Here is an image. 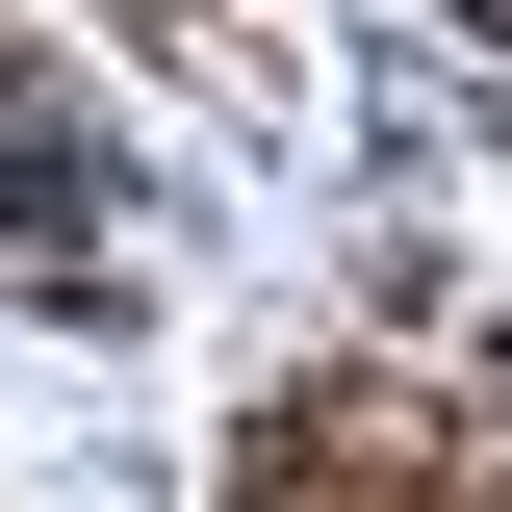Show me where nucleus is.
Masks as SVG:
<instances>
[{"label":"nucleus","instance_id":"1","mask_svg":"<svg viewBox=\"0 0 512 512\" xmlns=\"http://www.w3.org/2000/svg\"><path fill=\"white\" fill-rule=\"evenodd\" d=\"M52 205H103V128H77V103H26V77H0V231H52Z\"/></svg>","mask_w":512,"mask_h":512}]
</instances>
